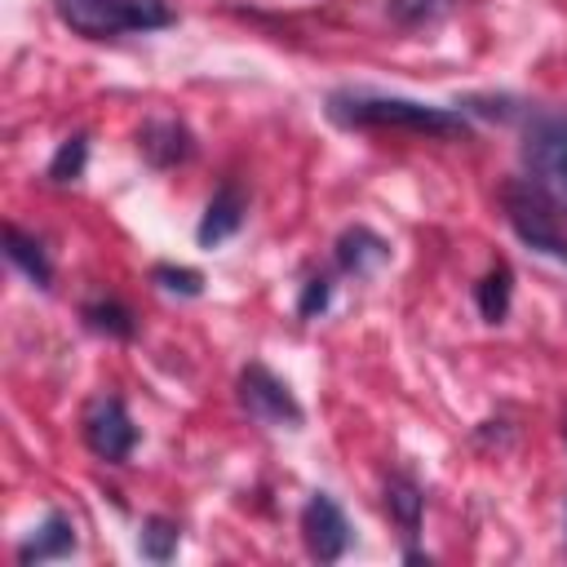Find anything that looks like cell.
<instances>
[{
    "instance_id": "obj_1",
    "label": "cell",
    "mask_w": 567,
    "mask_h": 567,
    "mask_svg": "<svg viewBox=\"0 0 567 567\" xmlns=\"http://www.w3.org/2000/svg\"><path fill=\"white\" fill-rule=\"evenodd\" d=\"M323 111L341 128H403V133H425V137H470V120L461 106H434V102L394 97V93L332 89Z\"/></svg>"
},
{
    "instance_id": "obj_2",
    "label": "cell",
    "mask_w": 567,
    "mask_h": 567,
    "mask_svg": "<svg viewBox=\"0 0 567 567\" xmlns=\"http://www.w3.org/2000/svg\"><path fill=\"white\" fill-rule=\"evenodd\" d=\"M518 124H523L518 159H523L527 182L558 213H567V115L549 106H523Z\"/></svg>"
},
{
    "instance_id": "obj_3",
    "label": "cell",
    "mask_w": 567,
    "mask_h": 567,
    "mask_svg": "<svg viewBox=\"0 0 567 567\" xmlns=\"http://www.w3.org/2000/svg\"><path fill=\"white\" fill-rule=\"evenodd\" d=\"M53 13L84 40L142 35L177 22V9L168 0H53Z\"/></svg>"
},
{
    "instance_id": "obj_4",
    "label": "cell",
    "mask_w": 567,
    "mask_h": 567,
    "mask_svg": "<svg viewBox=\"0 0 567 567\" xmlns=\"http://www.w3.org/2000/svg\"><path fill=\"white\" fill-rule=\"evenodd\" d=\"M501 208H505V221L514 226V235L527 248H536V252L554 257L558 266H567V235L558 226V208L527 177H509L501 186Z\"/></svg>"
},
{
    "instance_id": "obj_5",
    "label": "cell",
    "mask_w": 567,
    "mask_h": 567,
    "mask_svg": "<svg viewBox=\"0 0 567 567\" xmlns=\"http://www.w3.org/2000/svg\"><path fill=\"white\" fill-rule=\"evenodd\" d=\"M235 394H239V408L261 421V425H275V430H301L306 421V408L297 403V394L288 390L284 377H275L266 363H248L235 381Z\"/></svg>"
},
{
    "instance_id": "obj_6",
    "label": "cell",
    "mask_w": 567,
    "mask_h": 567,
    "mask_svg": "<svg viewBox=\"0 0 567 567\" xmlns=\"http://www.w3.org/2000/svg\"><path fill=\"white\" fill-rule=\"evenodd\" d=\"M80 434H84V447L97 461H111V465L128 461L133 447H137V425H133L120 394H97L80 416Z\"/></svg>"
},
{
    "instance_id": "obj_7",
    "label": "cell",
    "mask_w": 567,
    "mask_h": 567,
    "mask_svg": "<svg viewBox=\"0 0 567 567\" xmlns=\"http://www.w3.org/2000/svg\"><path fill=\"white\" fill-rule=\"evenodd\" d=\"M350 536L354 532H350L346 509L328 492H310V501L301 505V540H306V554L315 563H337V558H346Z\"/></svg>"
},
{
    "instance_id": "obj_8",
    "label": "cell",
    "mask_w": 567,
    "mask_h": 567,
    "mask_svg": "<svg viewBox=\"0 0 567 567\" xmlns=\"http://www.w3.org/2000/svg\"><path fill=\"white\" fill-rule=\"evenodd\" d=\"M137 151L151 168H177L195 155V133L173 115H151L137 128Z\"/></svg>"
},
{
    "instance_id": "obj_9",
    "label": "cell",
    "mask_w": 567,
    "mask_h": 567,
    "mask_svg": "<svg viewBox=\"0 0 567 567\" xmlns=\"http://www.w3.org/2000/svg\"><path fill=\"white\" fill-rule=\"evenodd\" d=\"M332 257H337L341 275L368 279V275H377L390 261V239H381L372 226H346L337 235V244H332Z\"/></svg>"
},
{
    "instance_id": "obj_10",
    "label": "cell",
    "mask_w": 567,
    "mask_h": 567,
    "mask_svg": "<svg viewBox=\"0 0 567 567\" xmlns=\"http://www.w3.org/2000/svg\"><path fill=\"white\" fill-rule=\"evenodd\" d=\"M244 213H248L244 190H239L235 182H221V186L213 190V199L204 204V217H199V226H195L199 248H217V244H226L230 235H239Z\"/></svg>"
},
{
    "instance_id": "obj_11",
    "label": "cell",
    "mask_w": 567,
    "mask_h": 567,
    "mask_svg": "<svg viewBox=\"0 0 567 567\" xmlns=\"http://www.w3.org/2000/svg\"><path fill=\"white\" fill-rule=\"evenodd\" d=\"M75 545H80V536H75L71 514L49 509V514H44V523H40V527H31V532H27V540L18 545V563H22V567H35V563L71 558V554H75Z\"/></svg>"
},
{
    "instance_id": "obj_12",
    "label": "cell",
    "mask_w": 567,
    "mask_h": 567,
    "mask_svg": "<svg viewBox=\"0 0 567 567\" xmlns=\"http://www.w3.org/2000/svg\"><path fill=\"white\" fill-rule=\"evenodd\" d=\"M4 257L35 284V288H53V261H49V252H44V244L35 239V235H27L22 226H4Z\"/></svg>"
},
{
    "instance_id": "obj_13",
    "label": "cell",
    "mask_w": 567,
    "mask_h": 567,
    "mask_svg": "<svg viewBox=\"0 0 567 567\" xmlns=\"http://www.w3.org/2000/svg\"><path fill=\"white\" fill-rule=\"evenodd\" d=\"M385 509H390V518L399 523V532H403L408 540H416L421 514H425V492H421V483H416L412 474H390V478H385Z\"/></svg>"
},
{
    "instance_id": "obj_14",
    "label": "cell",
    "mask_w": 567,
    "mask_h": 567,
    "mask_svg": "<svg viewBox=\"0 0 567 567\" xmlns=\"http://www.w3.org/2000/svg\"><path fill=\"white\" fill-rule=\"evenodd\" d=\"M509 301H514V270L505 261H492L487 275L474 284V306H478V315L487 323H505Z\"/></svg>"
},
{
    "instance_id": "obj_15",
    "label": "cell",
    "mask_w": 567,
    "mask_h": 567,
    "mask_svg": "<svg viewBox=\"0 0 567 567\" xmlns=\"http://www.w3.org/2000/svg\"><path fill=\"white\" fill-rule=\"evenodd\" d=\"M80 319H84V328H93V332H102V337H115V341H128V337L137 332L133 310H128L124 301H115V297L89 301V306L80 310Z\"/></svg>"
},
{
    "instance_id": "obj_16",
    "label": "cell",
    "mask_w": 567,
    "mask_h": 567,
    "mask_svg": "<svg viewBox=\"0 0 567 567\" xmlns=\"http://www.w3.org/2000/svg\"><path fill=\"white\" fill-rule=\"evenodd\" d=\"M177 545H182V527H177L173 518L151 514V518L142 523V536H137L142 558H151V563H168V558L177 554Z\"/></svg>"
},
{
    "instance_id": "obj_17",
    "label": "cell",
    "mask_w": 567,
    "mask_h": 567,
    "mask_svg": "<svg viewBox=\"0 0 567 567\" xmlns=\"http://www.w3.org/2000/svg\"><path fill=\"white\" fill-rule=\"evenodd\" d=\"M84 164H89V137L84 133H71L58 142L53 159H49V182L66 186V182H80L84 177Z\"/></svg>"
},
{
    "instance_id": "obj_18",
    "label": "cell",
    "mask_w": 567,
    "mask_h": 567,
    "mask_svg": "<svg viewBox=\"0 0 567 567\" xmlns=\"http://www.w3.org/2000/svg\"><path fill=\"white\" fill-rule=\"evenodd\" d=\"M385 13L399 27H430L447 13V0H385Z\"/></svg>"
},
{
    "instance_id": "obj_19",
    "label": "cell",
    "mask_w": 567,
    "mask_h": 567,
    "mask_svg": "<svg viewBox=\"0 0 567 567\" xmlns=\"http://www.w3.org/2000/svg\"><path fill=\"white\" fill-rule=\"evenodd\" d=\"M151 284H159L164 292H177V297H199V292H204V275H199V270H190V266H168V261H159V266L151 270Z\"/></svg>"
},
{
    "instance_id": "obj_20",
    "label": "cell",
    "mask_w": 567,
    "mask_h": 567,
    "mask_svg": "<svg viewBox=\"0 0 567 567\" xmlns=\"http://www.w3.org/2000/svg\"><path fill=\"white\" fill-rule=\"evenodd\" d=\"M328 301H332V279L328 275H310L301 284V292H297V315L301 319H315V315L328 310Z\"/></svg>"
},
{
    "instance_id": "obj_21",
    "label": "cell",
    "mask_w": 567,
    "mask_h": 567,
    "mask_svg": "<svg viewBox=\"0 0 567 567\" xmlns=\"http://www.w3.org/2000/svg\"><path fill=\"white\" fill-rule=\"evenodd\" d=\"M403 563H430V554H421V549L408 545V549H403Z\"/></svg>"
},
{
    "instance_id": "obj_22",
    "label": "cell",
    "mask_w": 567,
    "mask_h": 567,
    "mask_svg": "<svg viewBox=\"0 0 567 567\" xmlns=\"http://www.w3.org/2000/svg\"><path fill=\"white\" fill-rule=\"evenodd\" d=\"M563 443H567V421H563Z\"/></svg>"
}]
</instances>
